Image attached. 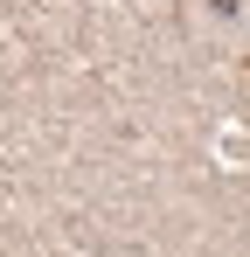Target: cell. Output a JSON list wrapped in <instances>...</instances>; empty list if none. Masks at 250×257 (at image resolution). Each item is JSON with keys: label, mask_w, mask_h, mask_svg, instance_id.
Instances as JSON below:
<instances>
[]
</instances>
